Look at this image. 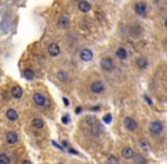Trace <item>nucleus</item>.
Listing matches in <instances>:
<instances>
[{"mask_svg": "<svg viewBox=\"0 0 167 164\" xmlns=\"http://www.w3.org/2000/svg\"><path fill=\"white\" fill-rule=\"evenodd\" d=\"M150 131L153 135H159L161 131H163V124L159 122V121H152L150 123Z\"/></svg>", "mask_w": 167, "mask_h": 164, "instance_id": "obj_1", "label": "nucleus"}, {"mask_svg": "<svg viewBox=\"0 0 167 164\" xmlns=\"http://www.w3.org/2000/svg\"><path fill=\"white\" fill-rule=\"evenodd\" d=\"M101 66L105 71H112L113 67H114V64H113V60L110 57H105L101 60Z\"/></svg>", "mask_w": 167, "mask_h": 164, "instance_id": "obj_2", "label": "nucleus"}, {"mask_svg": "<svg viewBox=\"0 0 167 164\" xmlns=\"http://www.w3.org/2000/svg\"><path fill=\"white\" fill-rule=\"evenodd\" d=\"M92 91L95 92V94H101L104 91V84L102 81H95L92 83V87H91Z\"/></svg>", "mask_w": 167, "mask_h": 164, "instance_id": "obj_3", "label": "nucleus"}, {"mask_svg": "<svg viewBox=\"0 0 167 164\" xmlns=\"http://www.w3.org/2000/svg\"><path fill=\"white\" fill-rule=\"evenodd\" d=\"M124 123H125L126 128H127L128 130H131V131H134V130L138 129V122H136L134 119H132V117H126Z\"/></svg>", "mask_w": 167, "mask_h": 164, "instance_id": "obj_4", "label": "nucleus"}, {"mask_svg": "<svg viewBox=\"0 0 167 164\" xmlns=\"http://www.w3.org/2000/svg\"><path fill=\"white\" fill-rule=\"evenodd\" d=\"M134 9H135V13L138 14V15H144V14L147 13V5L144 3V2H138V3H135V7H134Z\"/></svg>", "mask_w": 167, "mask_h": 164, "instance_id": "obj_5", "label": "nucleus"}, {"mask_svg": "<svg viewBox=\"0 0 167 164\" xmlns=\"http://www.w3.org/2000/svg\"><path fill=\"white\" fill-rule=\"evenodd\" d=\"M33 101L34 104H37L38 106H44L47 101V99L45 98V96L41 95V94H34L33 95Z\"/></svg>", "mask_w": 167, "mask_h": 164, "instance_id": "obj_6", "label": "nucleus"}, {"mask_svg": "<svg viewBox=\"0 0 167 164\" xmlns=\"http://www.w3.org/2000/svg\"><path fill=\"white\" fill-rule=\"evenodd\" d=\"M48 54L53 57H56L60 55V47L56 43H51L48 46Z\"/></svg>", "mask_w": 167, "mask_h": 164, "instance_id": "obj_7", "label": "nucleus"}, {"mask_svg": "<svg viewBox=\"0 0 167 164\" xmlns=\"http://www.w3.org/2000/svg\"><path fill=\"white\" fill-rule=\"evenodd\" d=\"M80 58L85 62H89L93 58V53L89 49H84L80 51Z\"/></svg>", "mask_w": 167, "mask_h": 164, "instance_id": "obj_8", "label": "nucleus"}, {"mask_svg": "<svg viewBox=\"0 0 167 164\" xmlns=\"http://www.w3.org/2000/svg\"><path fill=\"white\" fill-rule=\"evenodd\" d=\"M6 139H7L8 144H15L18 140V135L16 132H14V131H9L7 133V136H6Z\"/></svg>", "mask_w": 167, "mask_h": 164, "instance_id": "obj_9", "label": "nucleus"}, {"mask_svg": "<svg viewBox=\"0 0 167 164\" xmlns=\"http://www.w3.org/2000/svg\"><path fill=\"white\" fill-rule=\"evenodd\" d=\"M121 155H123L125 158H127V160L134 158V156H135L134 151H133V149H132L131 147H125V148H123V150H121Z\"/></svg>", "mask_w": 167, "mask_h": 164, "instance_id": "obj_10", "label": "nucleus"}, {"mask_svg": "<svg viewBox=\"0 0 167 164\" xmlns=\"http://www.w3.org/2000/svg\"><path fill=\"white\" fill-rule=\"evenodd\" d=\"M57 26L61 27V28H67L69 26V19L65 16H61L57 19Z\"/></svg>", "mask_w": 167, "mask_h": 164, "instance_id": "obj_11", "label": "nucleus"}, {"mask_svg": "<svg viewBox=\"0 0 167 164\" xmlns=\"http://www.w3.org/2000/svg\"><path fill=\"white\" fill-rule=\"evenodd\" d=\"M6 116H7V119L11 120V121H16L17 117H18V114H17V112H16L15 109L9 108L7 110V113H6Z\"/></svg>", "mask_w": 167, "mask_h": 164, "instance_id": "obj_12", "label": "nucleus"}, {"mask_svg": "<svg viewBox=\"0 0 167 164\" xmlns=\"http://www.w3.org/2000/svg\"><path fill=\"white\" fill-rule=\"evenodd\" d=\"M78 8H79L80 12L87 13V12H89V9H91V5H89L87 1H80V2L78 3Z\"/></svg>", "mask_w": 167, "mask_h": 164, "instance_id": "obj_13", "label": "nucleus"}, {"mask_svg": "<svg viewBox=\"0 0 167 164\" xmlns=\"http://www.w3.org/2000/svg\"><path fill=\"white\" fill-rule=\"evenodd\" d=\"M12 95L14 98L16 99H18V98H21L22 95H23V91H22V88L21 87H18V85H15L14 88L12 89Z\"/></svg>", "mask_w": 167, "mask_h": 164, "instance_id": "obj_14", "label": "nucleus"}, {"mask_svg": "<svg viewBox=\"0 0 167 164\" xmlns=\"http://www.w3.org/2000/svg\"><path fill=\"white\" fill-rule=\"evenodd\" d=\"M136 64H138V66L140 68H144L148 66V60H147V58H144V57H139L138 59H136Z\"/></svg>", "mask_w": 167, "mask_h": 164, "instance_id": "obj_15", "label": "nucleus"}, {"mask_svg": "<svg viewBox=\"0 0 167 164\" xmlns=\"http://www.w3.org/2000/svg\"><path fill=\"white\" fill-rule=\"evenodd\" d=\"M101 132H102V125H100L98 123H95V124L92 125V133H93V135L98 136Z\"/></svg>", "mask_w": 167, "mask_h": 164, "instance_id": "obj_16", "label": "nucleus"}, {"mask_svg": "<svg viewBox=\"0 0 167 164\" xmlns=\"http://www.w3.org/2000/svg\"><path fill=\"white\" fill-rule=\"evenodd\" d=\"M32 125H33V128H36V129H41L42 126H44V121H42L41 119L36 117V119L32 120Z\"/></svg>", "mask_w": 167, "mask_h": 164, "instance_id": "obj_17", "label": "nucleus"}, {"mask_svg": "<svg viewBox=\"0 0 167 164\" xmlns=\"http://www.w3.org/2000/svg\"><path fill=\"white\" fill-rule=\"evenodd\" d=\"M116 55H117V57H118V58H120V59H125L126 57H127V51H126L124 48H118V49H117V51H116Z\"/></svg>", "mask_w": 167, "mask_h": 164, "instance_id": "obj_18", "label": "nucleus"}, {"mask_svg": "<svg viewBox=\"0 0 167 164\" xmlns=\"http://www.w3.org/2000/svg\"><path fill=\"white\" fill-rule=\"evenodd\" d=\"M24 76L28 80H33V78H34V71L31 69V68H27L24 71Z\"/></svg>", "mask_w": 167, "mask_h": 164, "instance_id": "obj_19", "label": "nucleus"}, {"mask_svg": "<svg viewBox=\"0 0 167 164\" xmlns=\"http://www.w3.org/2000/svg\"><path fill=\"white\" fill-rule=\"evenodd\" d=\"M134 161H135L136 164H147V160L144 158V156H143V155H140V154L134 156Z\"/></svg>", "mask_w": 167, "mask_h": 164, "instance_id": "obj_20", "label": "nucleus"}, {"mask_svg": "<svg viewBox=\"0 0 167 164\" xmlns=\"http://www.w3.org/2000/svg\"><path fill=\"white\" fill-rule=\"evenodd\" d=\"M9 163H11L9 157L6 154H1L0 155V164H9Z\"/></svg>", "mask_w": 167, "mask_h": 164, "instance_id": "obj_21", "label": "nucleus"}, {"mask_svg": "<svg viewBox=\"0 0 167 164\" xmlns=\"http://www.w3.org/2000/svg\"><path fill=\"white\" fill-rule=\"evenodd\" d=\"M57 76H58V79L61 80L62 82H65L68 80V75H67V73L65 72H58V74H57Z\"/></svg>", "mask_w": 167, "mask_h": 164, "instance_id": "obj_22", "label": "nucleus"}, {"mask_svg": "<svg viewBox=\"0 0 167 164\" xmlns=\"http://www.w3.org/2000/svg\"><path fill=\"white\" fill-rule=\"evenodd\" d=\"M103 121H104V123H107V124L111 123V121H112V115L110 114V113L105 114V115L103 116Z\"/></svg>", "mask_w": 167, "mask_h": 164, "instance_id": "obj_23", "label": "nucleus"}, {"mask_svg": "<svg viewBox=\"0 0 167 164\" xmlns=\"http://www.w3.org/2000/svg\"><path fill=\"white\" fill-rule=\"evenodd\" d=\"M108 164H119V161H118V158H117V157H114V156H110V157L108 158Z\"/></svg>", "mask_w": 167, "mask_h": 164, "instance_id": "obj_24", "label": "nucleus"}, {"mask_svg": "<svg viewBox=\"0 0 167 164\" xmlns=\"http://www.w3.org/2000/svg\"><path fill=\"white\" fill-rule=\"evenodd\" d=\"M62 122L64 123V124H67V123L69 122V116H68V115L63 116V117H62Z\"/></svg>", "mask_w": 167, "mask_h": 164, "instance_id": "obj_25", "label": "nucleus"}, {"mask_svg": "<svg viewBox=\"0 0 167 164\" xmlns=\"http://www.w3.org/2000/svg\"><path fill=\"white\" fill-rule=\"evenodd\" d=\"M141 145H142V147H143L144 149H147V148H148V142L145 144V141H144V140H141Z\"/></svg>", "mask_w": 167, "mask_h": 164, "instance_id": "obj_26", "label": "nucleus"}, {"mask_svg": "<svg viewBox=\"0 0 167 164\" xmlns=\"http://www.w3.org/2000/svg\"><path fill=\"white\" fill-rule=\"evenodd\" d=\"M52 142H53V145H54V146H55V147H57V148H58V149H62V147H61V146H60V145H58V144H56L55 141H52Z\"/></svg>", "mask_w": 167, "mask_h": 164, "instance_id": "obj_27", "label": "nucleus"}, {"mask_svg": "<svg viewBox=\"0 0 167 164\" xmlns=\"http://www.w3.org/2000/svg\"><path fill=\"white\" fill-rule=\"evenodd\" d=\"M144 98H145V100H148V103H149V104H150V105H151V104H152V101H151V100H150V99H149V98H148V97H147V96H144Z\"/></svg>", "mask_w": 167, "mask_h": 164, "instance_id": "obj_28", "label": "nucleus"}, {"mask_svg": "<svg viewBox=\"0 0 167 164\" xmlns=\"http://www.w3.org/2000/svg\"><path fill=\"white\" fill-rule=\"evenodd\" d=\"M63 100H64V103H65V105L68 106V105H69V101H68V99H67V98H63Z\"/></svg>", "mask_w": 167, "mask_h": 164, "instance_id": "obj_29", "label": "nucleus"}, {"mask_svg": "<svg viewBox=\"0 0 167 164\" xmlns=\"http://www.w3.org/2000/svg\"><path fill=\"white\" fill-rule=\"evenodd\" d=\"M80 107H77V110H76V113H80Z\"/></svg>", "mask_w": 167, "mask_h": 164, "instance_id": "obj_30", "label": "nucleus"}, {"mask_svg": "<svg viewBox=\"0 0 167 164\" xmlns=\"http://www.w3.org/2000/svg\"><path fill=\"white\" fill-rule=\"evenodd\" d=\"M165 26L167 27V18H166V19H165Z\"/></svg>", "mask_w": 167, "mask_h": 164, "instance_id": "obj_31", "label": "nucleus"}, {"mask_svg": "<svg viewBox=\"0 0 167 164\" xmlns=\"http://www.w3.org/2000/svg\"><path fill=\"white\" fill-rule=\"evenodd\" d=\"M23 164H31V163H30V162H24Z\"/></svg>", "mask_w": 167, "mask_h": 164, "instance_id": "obj_32", "label": "nucleus"}]
</instances>
